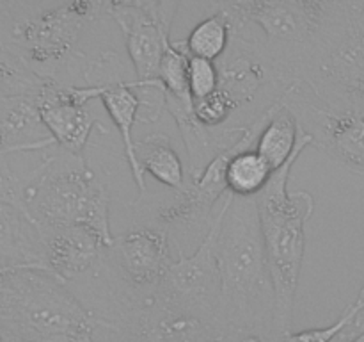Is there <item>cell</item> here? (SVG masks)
Wrapping results in <instances>:
<instances>
[{"label": "cell", "mask_w": 364, "mask_h": 342, "mask_svg": "<svg viewBox=\"0 0 364 342\" xmlns=\"http://www.w3.org/2000/svg\"><path fill=\"white\" fill-rule=\"evenodd\" d=\"M135 157L144 175H151L173 191H185V167L171 138L164 132H153L135 142Z\"/></svg>", "instance_id": "obj_17"}, {"label": "cell", "mask_w": 364, "mask_h": 342, "mask_svg": "<svg viewBox=\"0 0 364 342\" xmlns=\"http://www.w3.org/2000/svg\"><path fill=\"white\" fill-rule=\"evenodd\" d=\"M191 53L183 41H171L160 61L156 81L164 86V93L174 98H192L188 91L187 66Z\"/></svg>", "instance_id": "obj_21"}, {"label": "cell", "mask_w": 364, "mask_h": 342, "mask_svg": "<svg viewBox=\"0 0 364 342\" xmlns=\"http://www.w3.org/2000/svg\"><path fill=\"white\" fill-rule=\"evenodd\" d=\"M166 109L176 121L185 148H187L188 178H191V182L198 180L203 171L206 170V166L220 152L230 148L237 139L203 127L196 118L194 100L192 98H174V96L166 95Z\"/></svg>", "instance_id": "obj_16"}, {"label": "cell", "mask_w": 364, "mask_h": 342, "mask_svg": "<svg viewBox=\"0 0 364 342\" xmlns=\"http://www.w3.org/2000/svg\"><path fill=\"white\" fill-rule=\"evenodd\" d=\"M39 116L36 95H0V155L55 146Z\"/></svg>", "instance_id": "obj_15"}, {"label": "cell", "mask_w": 364, "mask_h": 342, "mask_svg": "<svg viewBox=\"0 0 364 342\" xmlns=\"http://www.w3.org/2000/svg\"><path fill=\"white\" fill-rule=\"evenodd\" d=\"M188 91L194 102L212 95L219 86V68L215 61L203 59V57H188L187 66Z\"/></svg>", "instance_id": "obj_23"}, {"label": "cell", "mask_w": 364, "mask_h": 342, "mask_svg": "<svg viewBox=\"0 0 364 342\" xmlns=\"http://www.w3.org/2000/svg\"><path fill=\"white\" fill-rule=\"evenodd\" d=\"M0 342H2V338H0Z\"/></svg>", "instance_id": "obj_25"}, {"label": "cell", "mask_w": 364, "mask_h": 342, "mask_svg": "<svg viewBox=\"0 0 364 342\" xmlns=\"http://www.w3.org/2000/svg\"><path fill=\"white\" fill-rule=\"evenodd\" d=\"M21 196L39 230L87 227L112 244L109 187L84 155L66 152L57 145L46 148L41 162L23 178Z\"/></svg>", "instance_id": "obj_5"}, {"label": "cell", "mask_w": 364, "mask_h": 342, "mask_svg": "<svg viewBox=\"0 0 364 342\" xmlns=\"http://www.w3.org/2000/svg\"><path fill=\"white\" fill-rule=\"evenodd\" d=\"M284 107L297 120L301 134L311 145L350 170L364 173V118L354 113H336L309 100L301 82L291 84L281 96Z\"/></svg>", "instance_id": "obj_10"}, {"label": "cell", "mask_w": 364, "mask_h": 342, "mask_svg": "<svg viewBox=\"0 0 364 342\" xmlns=\"http://www.w3.org/2000/svg\"><path fill=\"white\" fill-rule=\"evenodd\" d=\"M173 262L171 241L164 232L134 227L114 237L95 269L121 291L151 294L160 287Z\"/></svg>", "instance_id": "obj_8"}, {"label": "cell", "mask_w": 364, "mask_h": 342, "mask_svg": "<svg viewBox=\"0 0 364 342\" xmlns=\"http://www.w3.org/2000/svg\"><path fill=\"white\" fill-rule=\"evenodd\" d=\"M107 16L103 0H75L14 13V2H0V41L39 78L63 86H84L89 57L78 50L87 24Z\"/></svg>", "instance_id": "obj_2"}, {"label": "cell", "mask_w": 364, "mask_h": 342, "mask_svg": "<svg viewBox=\"0 0 364 342\" xmlns=\"http://www.w3.org/2000/svg\"><path fill=\"white\" fill-rule=\"evenodd\" d=\"M297 82L327 109L364 118V0H333L318 46Z\"/></svg>", "instance_id": "obj_6"}, {"label": "cell", "mask_w": 364, "mask_h": 342, "mask_svg": "<svg viewBox=\"0 0 364 342\" xmlns=\"http://www.w3.org/2000/svg\"><path fill=\"white\" fill-rule=\"evenodd\" d=\"M364 314V287L358 298L341 312V316L333 324L323 328H309V330L290 331L283 342H336L348 328L354 326Z\"/></svg>", "instance_id": "obj_22"}, {"label": "cell", "mask_w": 364, "mask_h": 342, "mask_svg": "<svg viewBox=\"0 0 364 342\" xmlns=\"http://www.w3.org/2000/svg\"><path fill=\"white\" fill-rule=\"evenodd\" d=\"M233 195L228 192L219 203L215 217L208 228L199 248L192 255L178 256L167 271L166 278L160 284L159 292L174 305L185 310L217 321L224 326L220 319V274L215 259V241L223 223L230 200ZM226 328V326H224ZM228 330V328H226ZM231 335V333H230ZM237 342V341H235Z\"/></svg>", "instance_id": "obj_9"}, {"label": "cell", "mask_w": 364, "mask_h": 342, "mask_svg": "<svg viewBox=\"0 0 364 342\" xmlns=\"http://www.w3.org/2000/svg\"><path fill=\"white\" fill-rule=\"evenodd\" d=\"M41 237L46 269L66 284L95 269L110 246L98 232L87 227L41 228Z\"/></svg>", "instance_id": "obj_14"}, {"label": "cell", "mask_w": 364, "mask_h": 342, "mask_svg": "<svg viewBox=\"0 0 364 342\" xmlns=\"http://www.w3.org/2000/svg\"><path fill=\"white\" fill-rule=\"evenodd\" d=\"M127 71L123 57L119 53L114 50H103L98 56L87 59L84 70V86L96 89L100 102L112 118L123 139L124 155H127L135 185L141 195H146L148 191L146 175L135 157L134 141V125L141 118L142 109V100L139 96L142 86L137 78L128 77Z\"/></svg>", "instance_id": "obj_11"}, {"label": "cell", "mask_w": 364, "mask_h": 342, "mask_svg": "<svg viewBox=\"0 0 364 342\" xmlns=\"http://www.w3.org/2000/svg\"><path fill=\"white\" fill-rule=\"evenodd\" d=\"M231 43V20L223 7L213 14L206 16L192 27L187 39L183 41L185 48L191 56L203 59L219 61L226 53Z\"/></svg>", "instance_id": "obj_20"}, {"label": "cell", "mask_w": 364, "mask_h": 342, "mask_svg": "<svg viewBox=\"0 0 364 342\" xmlns=\"http://www.w3.org/2000/svg\"><path fill=\"white\" fill-rule=\"evenodd\" d=\"M272 175V167L255 148L242 150L228 164L226 189L235 198H256Z\"/></svg>", "instance_id": "obj_19"}, {"label": "cell", "mask_w": 364, "mask_h": 342, "mask_svg": "<svg viewBox=\"0 0 364 342\" xmlns=\"http://www.w3.org/2000/svg\"><path fill=\"white\" fill-rule=\"evenodd\" d=\"M299 139H301V128H299L297 120L284 107L283 100H279L276 110L267 121L262 134L258 135L255 150L269 162L274 171H277L297 152Z\"/></svg>", "instance_id": "obj_18"}, {"label": "cell", "mask_w": 364, "mask_h": 342, "mask_svg": "<svg viewBox=\"0 0 364 342\" xmlns=\"http://www.w3.org/2000/svg\"><path fill=\"white\" fill-rule=\"evenodd\" d=\"M13 267H18V266H13ZM13 267H0V274L6 273V271H9V269H13Z\"/></svg>", "instance_id": "obj_24"}, {"label": "cell", "mask_w": 364, "mask_h": 342, "mask_svg": "<svg viewBox=\"0 0 364 342\" xmlns=\"http://www.w3.org/2000/svg\"><path fill=\"white\" fill-rule=\"evenodd\" d=\"M96 319L66 281L18 266L0 274L2 342H98Z\"/></svg>", "instance_id": "obj_3"}, {"label": "cell", "mask_w": 364, "mask_h": 342, "mask_svg": "<svg viewBox=\"0 0 364 342\" xmlns=\"http://www.w3.org/2000/svg\"><path fill=\"white\" fill-rule=\"evenodd\" d=\"M308 146H311V138L301 134L294 157L283 167L274 171L269 184L255 198L276 296L274 335L279 341H284L291 331L295 294L306 249V221L315 210L311 192L288 191L291 167Z\"/></svg>", "instance_id": "obj_4"}, {"label": "cell", "mask_w": 364, "mask_h": 342, "mask_svg": "<svg viewBox=\"0 0 364 342\" xmlns=\"http://www.w3.org/2000/svg\"><path fill=\"white\" fill-rule=\"evenodd\" d=\"M181 4L176 0H109L105 14L119 25L127 41V52L134 64L135 78L141 82L142 123L159 120L166 107L164 86L156 81L160 61L169 46L171 28Z\"/></svg>", "instance_id": "obj_7"}, {"label": "cell", "mask_w": 364, "mask_h": 342, "mask_svg": "<svg viewBox=\"0 0 364 342\" xmlns=\"http://www.w3.org/2000/svg\"><path fill=\"white\" fill-rule=\"evenodd\" d=\"M220 274V319L237 342L274 335V284L255 198H231L215 241Z\"/></svg>", "instance_id": "obj_1"}, {"label": "cell", "mask_w": 364, "mask_h": 342, "mask_svg": "<svg viewBox=\"0 0 364 342\" xmlns=\"http://www.w3.org/2000/svg\"><path fill=\"white\" fill-rule=\"evenodd\" d=\"M91 100H98V93L87 86H63L45 81L36 93L43 125L59 148L84 155L89 135L96 127L103 134L109 132L91 109Z\"/></svg>", "instance_id": "obj_12"}, {"label": "cell", "mask_w": 364, "mask_h": 342, "mask_svg": "<svg viewBox=\"0 0 364 342\" xmlns=\"http://www.w3.org/2000/svg\"><path fill=\"white\" fill-rule=\"evenodd\" d=\"M9 155H0V267L45 266L41 230L23 203V180L13 173Z\"/></svg>", "instance_id": "obj_13"}]
</instances>
